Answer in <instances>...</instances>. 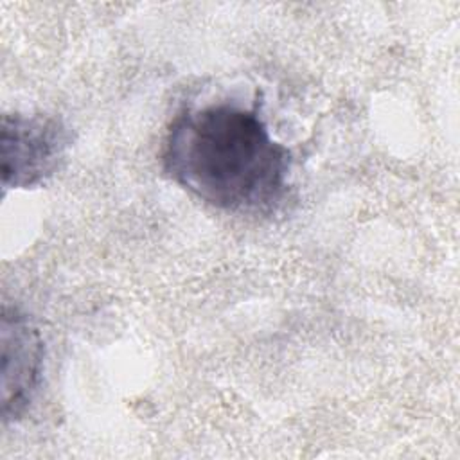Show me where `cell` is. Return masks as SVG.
<instances>
[{"instance_id":"6da1fadb","label":"cell","mask_w":460,"mask_h":460,"mask_svg":"<svg viewBox=\"0 0 460 460\" xmlns=\"http://www.w3.org/2000/svg\"><path fill=\"white\" fill-rule=\"evenodd\" d=\"M160 162L172 183L232 214H273L291 187V151L273 138L259 102L185 106L165 131Z\"/></svg>"},{"instance_id":"7a4b0ae2","label":"cell","mask_w":460,"mask_h":460,"mask_svg":"<svg viewBox=\"0 0 460 460\" xmlns=\"http://www.w3.org/2000/svg\"><path fill=\"white\" fill-rule=\"evenodd\" d=\"M72 146L70 128L47 113H5L0 126L4 189H32L52 178Z\"/></svg>"},{"instance_id":"3957f363","label":"cell","mask_w":460,"mask_h":460,"mask_svg":"<svg viewBox=\"0 0 460 460\" xmlns=\"http://www.w3.org/2000/svg\"><path fill=\"white\" fill-rule=\"evenodd\" d=\"M2 420L20 419L31 406L43 374L45 343L38 325L18 307L4 305L0 320Z\"/></svg>"}]
</instances>
